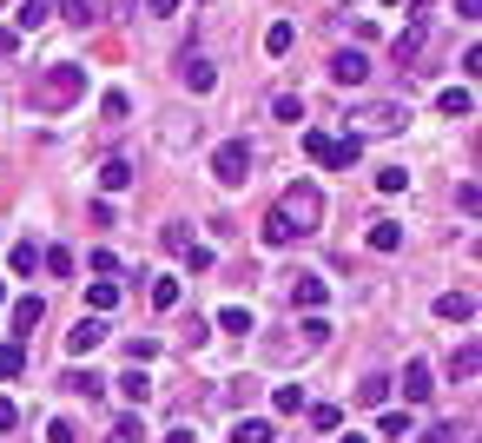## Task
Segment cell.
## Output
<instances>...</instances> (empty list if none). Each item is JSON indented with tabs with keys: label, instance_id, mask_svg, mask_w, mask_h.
Returning a JSON list of instances; mask_svg holds the SVG:
<instances>
[{
	"label": "cell",
	"instance_id": "3",
	"mask_svg": "<svg viewBox=\"0 0 482 443\" xmlns=\"http://www.w3.org/2000/svg\"><path fill=\"white\" fill-rule=\"evenodd\" d=\"M212 173H218V185H245V179H251V146H245V140H225V146L212 153Z\"/></svg>",
	"mask_w": 482,
	"mask_h": 443
},
{
	"label": "cell",
	"instance_id": "20",
	"mask_svg": "<svg viewBox=\"0 0 482 443\" xmlns=\"http://www.w3.org/2000/svg\"><path fill=\"white\" fill-rule=\"evenodd\" d=\"M403 245V226H390V218H377L371 226V252H396Z\"/></svg>",
	"mask_w": 482,
	"mask_h": 443
},
{
	"label": "cell",
	"instance_id": "30",
	"mask_svg": "<svg viewBox=\"0 0 482 443\" xmlns=\"http://www.w3.org/2000/svg\"><path fill=\"white\" fill-rule=\"evenodd\" d=\"M463 437H469L463 424H430V430H423L416 443H463Z\"/></svg>",
	"mask_w": 482,
	"mask_h": 443
},
{
	"label": "cell",
	"instance_id": "4",
	"mask_svg": "<svg viewBox=\"0 0 482 443\" xmlns=\"http://www.w3.org/2000/svg\"><path fill=\"white\" fill-rule=\"evenodd\" d=\"M423 40H430V20L416 14V20L403 26V34L390 40V53H396V67H416V60H423Z\"/></svg>",
	"mask_w": 482,
	"mask_h": 443
},
{
	"label": "cell",
	"instance_id": "48",
	"mask_svg": "<svg viewBox=\"0 0 482 443\" xmlns=\"http://www.w3.org/2000/svg\"><path fill=\"white\" fill-rule=\"evenodd\" d=\"M337 7H351V0H337Z\"/></svg>",
	"mask_w": 482,
	"mask_h": 443
},
{
	"label": "cell",
	"instance_id": "43",
	"mask_svg": "<svg viewBox=\"0 0 482 443\" xmlns=\"http://www.w3.org/2000/svg\"><path fill=\"white\" fill-rule=\"evenodd\" d=\"M0 53H20V34H14V26H0Z\"/></svg>",
	"mask_w": 482,
	"mask_h": 443
},
{
	"label": "cell",
	"instance_id": "44",
	"mask_svg": "<svg viewBox=\"0 0 482 443\" xmlns=\"http://www.w3.org/2000/svg\"><path fill=\"white\" fill-rule=\"evenodd\" d=\"M146 7H152V14L165 20V14H179V0H146Z\"/></svg>",
	"mask_w": 482,
	"mask_h": 443
},
{
	"label": "cell",
	"instance_id": "22",
	"mask_svg": "<svg viewBox=\"0 0 482 443\" xmlns=\"http://www.w3.org/2000/svg\"><path fill=\"white\" fill-rule=\"evenodd\" d=\"M40 265L53 271V279H73V252H67V245H47V252H40Z\"/></svg>",
	"mask_w": 482,
	"mask_h": 443
},
{
	"label": "cell",
	"instance_id": "21",
	"mask_svg": "<svg viewBox=\"0 0 482 443\" xmlns=\"http://www.w3.org/2000/svg\"><path fill=\"white\" fill-rule=\"evenodd\" d=\"M106 443H146V424H139V410H132V417H120V424H112V430H106Z\"/></svg>",
	"mask_w": 482,
	"mask_h": 443
},
{
	"label": "cell",
	"instance_id": "36",
	"mask_svg": "<svg viewBox=\"0 0 482 443\" xmlns=\"http://www.w3.org/2000/svg\"><path fill=\"white\" fill-rule=\"evenodd\" d=\"M152 304H159V311H173V304H179V279H159L152 285Z\"/></svg>",
	"mask_w": 482,
	"mask_h": 443
},
{
	"label": "cell",
	"instance_id": "24",
	"mask_svg": "<svg viewBox=\"0 0 482 443\" xmlns=\"http://www.w3.org/2000/svg\"><path fill=\"white\" fill-rule=\"evenodd\" d=\"M60 384H67V391H79V397H100V391H106V377H93V371H67Z\"/></svg>",
	"mask_w": 482,
	"mask_h": 443
},
{
	"label": "cell",
	"instance_id": "42",
	"mask_svg": "<svg viewBox=\"0 0 482 443\" xmlns=\"http://www.w3.org/2000/svg\"><path fill=\"white\" fill-rule=\"evenodd\" d=\"M14 424H20V410H14L7 397H0V430H14Z\"/></svg>",
	"mask_w": 482,
	"mask_h": 443
},
{
	"label": "cell",
	"instance_id": "29",
	"mask_svg": "<svg viewBox=\"0 0 482 443\" xmlns=\"http://www.w3.org/2000/svg\"><path fill=\"white\" fill-rule=\"evenodd\" d=\"M87 304H93V311H112V304H120V285H112V279H100V285L87 291Z\"/></svg>",
	"mask_w": 482,
	"mask_h": 443
},
{
	"label": "cell",
	"instance_id": "13",
	"mask_svg": "<svg viewBox=\"0 0 482 443\" xmlns=\"http://www.w3.org/2000/svg\"><path fill=\"white\" fill-rule=\"evenodd\" d=\"M291 298L304 304V311H324V298H330V291H324V279H310V271H298V285H291Z\"/></svg>",
	"mask_w": 482,
	"mask_h": 443
},
{
	"label": "cell",
	"instance_id": "27",
	"mask_svg": "<svg viewBox=\"0 0 482 443\" xmlns=\"http://www.w3.org/2000/svg\"><path fill=\"white\" fill-rule=\"evenodd\" d=\"M271 113L285 120V126H298V120H304V100H298V93H278V100H271Z\"/></svg>",
	"mask_w": 482,
	"mask_h": 443
},
{
	"label": "cell",
	"instance_id": "41",
	"mask_svg": "<svg viewBox=\"0 0 482 443\" xmlns=\"http://www.w3.org/2000/svg\"><path fill=\"white\" fill-rule=\"evenodd\" d=\"M449 371H456V377H476V344H463V351H456V364H449Z\"/></svg>",
	"mask_w": 482,
	"mask_h": 443
},
{
	"label": "cell",
	"instance_id": "39",
	"mask_svg": "<svg viewBox=\"0 0 482 443\" xmlns=\"http://www.w3.org/2000/svg\"><path fill=\"white\" fill-rule=\"evenodd\" d=\"M218 324H225V331H238V338H245V331H251V311H245V304H232V311H225Z\"/></svg>",
	"mask_w": 482,
	"mask_h": 443
},
{
	"label": "cell",
	"instance_id": "46",
	"mask_svg": "<svg viewBox=\"0 0 482 443\" xmlns=\"http://www.w3.org/2000/svg\"><path fill=\"white\" fill-rule=\"evenodd\" d=\"M383 7H403V0H383Z\"/></svg>",
	"mask_w": 482,
	"mask_h": 443
},
{
	"label": "cell",
	"instance_id": "11",
	"mask_svg": "<svg viewBox=\"0 0 482 443\" xmlns=\"http://www.w3.org/2000/svg\"><path fill=\"white\" fill-rule=\"evenodd\" d=\"M436 318L469 324V318H476V298H469V291H443V298H436Z\"/></svg>",
	"mask_w": 482,
	"mask_h": 443
},
{
	"label": "cell",
	"instance_id": "32",
	"mask_svg": "<svg viewBox=\"0 0 482 443\" xmlns=\"http://www.w3.org/2000/svg\"><path fill=\"white\" fill-rule=\"evenodd\" d=\"M26 371V351L20 344H0V377H20Z\"/></svg>",
	"mask_w": 482,
	"mask_h": 443
},
{
	"label": "cell",
	"instance_id": "15",
	"mask_svg": "<svg viewBox=\"0 0 482 443\" xmlns=\"http://www.w3.org/2000/svg\"><path fill=\"white\" fill-rule=\"evenodd\" d=\"M14 20H20V34H34V26L53 20V7H47V0H20V14H14Z\"/></svg>",
	"mask_w": 482,
	"mask_h": 443
},
{
	"label": "cell",
	"instance_id": "2",
	"mask_svg": "<svg viewBox=\"0 0 482 443\" xmlns=\"http://www.w3.org/2000/svg\"><path fill=\"white\" fill-rule=\"evenodd\" d=\"M278 212H285L291 232L304 238V232H318V218H324V192H318V185H291L285 199H278Z\"/></svg>",
	"mask_w": 482,
	"mask_h": 443
},
{
	"label": "cell",
	"instance_id": "45",
	"mask_svg": "<svg viewBox=\"0 0 482 443\" xmlns=\"http://www.w3.org/2000/svg\"><path fill=\"white\" fill-rule=\"evenodd\" d=\"M337 443H371V437H357V430H351V437H337Z\"/></svg>",
	"mask_w": 482,
	"mask_h": 443
},
{
	"label": "cell",
	"instance_id": "25",
	"mask_svg": "<svg viewBox=\"0 0 482 443\" xmlns=\"http://www.w3.org/2000/svg\"><path fill=\"white\" fill-rule=\"evenodd\" d=\"M278 410H285V417H298L304 410V384H278V397H271Z\"/></svg>",
	"mask_w": 482,
	"mask_h": 443
},
{
	"label": "cell",
	"instance_id": "26",
	"mask_svg": "<svg viewBox=\"0 0 482 443\" xmlns=\"http://www.w3.org/2000/svg\"><path fill=\"white\" fill-rule=\"evenodd\" d=\"M291 40H298V26H291V20H278L271 34H265V53H291Z\"/></svg>",
	"mask_w": 482,
	"mask_h": 443
},
{
	"label": "cell",
	"instance_id": "38",
	"mask_svg": "<svg viewBox=\"0 0 482 443\" xmlns=\"http://www.w3.org/2000/svg\"><path fill=\"white\" fill-rule=\"evenodd\" d=\"M126 357H132V364H146V357H159V338H132V344H126Z\"/></svg>",
	"mask_w": 482,
	"mask_h": 443
},
{
	"label": "cell",
	"instance_id": "1",
	"mask_svg": "<svg viewBox=\"0 0 482 443\" xmlns=\"http://www.w3.org/2000/svg\"><path fill=\"white\" fill-rule=\"evenodd\" d=\"M79 93H87V67L53 60V67L34 79V93H26V100H34V113H67V106H73Z\"/></svg>",
	"mask_w": 482,
	"mask_h": 443
},
{
	"label": "cell",
	"instance_id": "8",
	"mask_svg": "<svg viewBox=\"0 0 482 443\" xmlns=\"http://www.w3.org/2000/svg\"><path fill=\"white\" fill-rule=\"evenodd\" d=\"M112 384H120V397H126L132 410H146V404H152V377H146V364H132L126 377H112Z\"/></svg>",
	"mask_w": 482,
	"mask_h": 443
},
{
	"label": "cell",
	"instance_id": "16",
	"mask_svg": "<svg viewBox=\"0 0 482 443\" xmlns=\"http://www.w3.org/2000/svg\"><path fill=\"white\" fill-rule=\"evenodd\" d=\"M436 106H443V120H469V113H476V100H469L463 87H449V93H443Z\"/></svg>",
	"mask_w": 482,
	"mask_h": 443
},
{
	"label": "cell",
	"instance_id": "18",
	"mask_svg": "<svg viewBox=\"0 0 482 443\" xmlns=\"http://www.w3.org/2000/svg\"><path fill=\"white\" fill-rule=\"evenodd\" d=\"M291 238H298V232H291V218L271 206V212H265V245H291Z\"/></svg>",
	"mask_w": 482,
	"mask_h": 443
},
{
	"label": "cell",
	"instance_id": "31",
	"mask_svg": "<svg viewBox=\"0 0 482 443\" xmlns=\"http://www.w3.org/2000/svg\"><path fill=\"white\" fill-rule=\"evenodd\" d=\"M7 265H14V271H34V265H40V245H34V238H26V245H14V252H7Z\"/></svg>",
	"mask_w": 482,
	"mask_h": 443
},
{
	"label": "cell",
	"instance_id": "33",
	"mask_svg": "<svg viewBox=\"0 0 482 443\" xmlns=\"http://www.w3.org/2000/svg\"><path fill=\"white\" fill-rule=\"evenodd\" d=\"M310 424H318V430H337V424H344V410H337V404H310Z\"/></svg>",
	"mask_w": 482,
	"mask_h": 443
},
{
	"label": "cell",
	"instance_id": "7",
	"mask_svg": "<svg viewBox=\"0 0 482 443\" xmlns=\"http://www.w3.org/2000/svg\"><path fill=\"white\" fill-rule=\"evenodd\" d=\"M106 344V318H79L73 331H67V351L73 357H87V351H100Z\"/></svg>",
	"mask_w": 482,
	"mask_h": 443
},
{
	"label": "cell",
	"instance_id": "12",
	"mask_svg": "<svg viewBox=\"0 0 482 443\" xmlns=\"http://www.w3.org/2000/svg\"><path fill=\"white\" fill-rule=\"evenodd\" d=\"M357 159H363V140H357V132H351V140H330V146H324V165H337V173H351Z\"/></svg>",
	"mask_w": 482,
	"mask_h": 443
},
{
	"label": "cell",
	"instance_id": "35",
	"mask_svg": "<svg viewBox=\"0 0 482 443\" xmlns=\"http://www.w3.org/2000/svg\"><path fill=\"white\" fill-rule=\"evenodd\" d=\"M60 20H67V26H87L93 7H87V0H60Z\"/></svg>",
	"mask_w": 482,
	"mask_h": 443
},
{
	"label": "cell",
	"instance_id": "28",
	"mask_svg": "<svg viewBox=\"0 0 482 443\" xmlns=\"http://www.w3.org/2000/svg\"><path fill=\"white\" fill-rule=\"evenodd\" d=\"M383 397H390V377H363V384H357V404H371V410H377Z\"/></svg>",
	"mask_w": 482,
	"mask_h": 443
},
{
	"label": "cell",
	"instance_id": "34",
	"mask_svg": "<svg viewBox=\"0 0 482 443\" xmlns=\"http://www.w3.org/2000/svg\"><path fill=\"white\" fill-rule=\"evenodd\" d=\"M304 344H330V318L310 311V318H304Z\"/></svg>",
	"mask_w": 482,
	"mask_h": 443
},
{
	"label": "cell",
	"instance_id": "17",
	"mask_svg": "<svg viewBox=\"0 0 482 443\" xmlns=\"http://www.w3.org/2000/svg\"><path fill=\"white\" fill-rule=\"evenodd\" d=\"M100 185H106V192H126V185H132V165H126V159H106V165H100Z\"/></svg>",
	"mask_w": 482,
	"mask_h": 443
},
{
	"label": "cell",
	"instance_id": "10",
	"mask_svg": "<svg viewBox=\"0 0 482 443\" xmlns=\"http://www.w3.org/2000/svg\"><path fill=\"white\" fill-rule=\"evenodd\" d=\"M363 126H371V132H396V126H403L410 120V106H363V113H357Z\"/></svg>",
	"mask_w": 482,
	"mask_h": 443
},
{
	"label": "cell",
	"instance_id": "9",
	"mask_svg": "<svg viewBox=\"0 0 482 443\" xmlns=\"http://www.w3.org/2000/svg\"><path fill=\"white\" fill-rule=\"evenodd\" d=\"M330 79H337V87H363V79H371V60H363V53H337Z\"/></svg>",
	"mask_w": 482,
	"mask_h": 443
},
{
	"label": "cell",
	"instance_id": "14",
	"mask_svg": "<svg viewBox=\"0 0 482 443\" xmlns=\"http://www.w3.org/2000/svg\"><path fill=\"white\" fill-rule=\"evenodd\" d=\"M47 318V304L40 298H14V331H20V338H34V324Z\"/></svg>",
	"mask_w": 482,
	"mask_h": 443
},
{
	"label": "cell",
	"instance_id": "19",
	"mask_svg": "<svg viewBox=\"0 0 482 443\" xmlns=\"http://www.w3.org/2000/svg\"><path fill=\"white\" fill-rule=\"evenodd\" d=\"M390 443H403V437H416V424H410V410H383V424H377Z\"/></svg>",
	"mask_w": 482,
	"mask_h": 443
},
{
	"label": "cell",
	"instance_id": "40",
	"mask_svg": "<svg viewBox=\"0 0 482 443\" xmlns=\"http://www.w3.org/2000/svg\"><path fill=\"white\" fill-rule=\"evenodd\" d=\"M47 443H79V430H73L67 417H53V424H47Z\"/></svg>",
	"mask_w": 482,
	"mask_h": 443
},
{
	"label": "cell",
	"instance_id": "37",
	"mask_svg": "<svg viewBox=\"0 0 482 443\" xmlns=\"http://www.w3.org/2000/svg\"><path fill=\"white\" fill-rule=\"evenodd\" d=\"M377 185H383V192H403V185H410V173H403V165H383Z\"/></svg>",
	"mask_w": 482,
	"mask_h": 443
},
{
	"label": "cell",
	"instance_id": "6",
	"mask_svg": "<svg viewBox=\"0 0 482 443\" xmlns=\"http://www.w3.org/2000/svg\"><path fill=\"white\" fill-rule=\"evenodd\" d=\"M403 397H410V404H430V397H436V377H430L423 357H410V364H403Z\"/></svg>",
	"mask_w": 482,
	"mask_h": 443
},
{
	"label": "cell",
	"instance_id": "5",
	"mask_svg": "<svg viewBox=\"0 0 482 443\" xmlns=\"http://www.w3.org/2000/svg\"><path fill=\"white\" fill-rule=\"evenodd\" d=\"M179 79H185L192 93H212V87H218V67L205 60V53H192V47H185V53H179Z\"/></svg>",
	"mask_w": 482,
	"mask_h": 443
},
{
	"label": "cell",
	"instance_id": "47",
	"mask_svg": "<svg viewBox=\"0 0 482 443\" xmlns=\"http://www.w3.org/2000/svg\"><path fill=\"white\" fill-rule=\"evenodd\" d=\"M0 304H7V285H0Z\"/></svg>",
	"mask_w": 482,
	"mask_h": 443
},
{
	"label": "cell",
	"instance_id": "23",
	"mask_svg": "<svg viewBox=\"0 0 482 443\" xmlns=\"http://www.w3.org/2000/svg\"><path fill=\"white\" fill-rule=\"evenodd\" d=\"M271 437H278V430H271L265 417H245V424L232 430V443H271Z\"/></svg>",
	"mask_w": 482,
	"mask_h": 443
}]
</instances>
